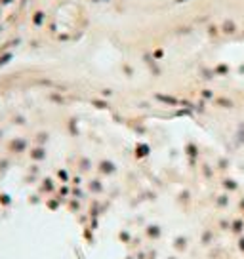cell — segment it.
<instances>
[{
    "instance_id": "obj_1",
    "label": "cell",
    "mask_w": 244,
    "mask_h": 259,
    "mask_svg": "<svg viewBox=\"0 0 244 259\" xmlns=\"http://www.w3.org/2000/svg\"><path fill=\"white\" fill-rule=\"evenodd\" d=\"M42 0H0V63L23 46L38 21Z\"/></svg>"
}]
</instances>
